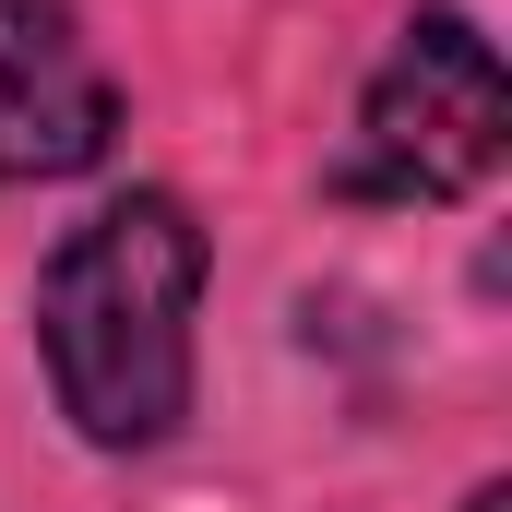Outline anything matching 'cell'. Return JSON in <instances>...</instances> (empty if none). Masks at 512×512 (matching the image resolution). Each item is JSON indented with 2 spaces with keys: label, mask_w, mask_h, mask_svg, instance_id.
Instances as JSON below:
<instances>
[{
  "label": "cell",
  "mask_w": 512,
  "mask_h": 512,
  "mask_svg": "<svg viewBox=\"0 0 512 512\" xmlns=\"http://www.w3.org/2000/svg\"><path fill=\"white\" fill-rule=\"evenodd\" d=\"M215 239L179 191H108L60 251L36 262V358L48 405L72 417L84 453H155L191 417V322H203Z\"/></svg>",
  "instance_id": "cell-1"
},
{
  "label": "cell",
  "mask_w": 512,
  "mask_h": 512,
  "mask_svg": "<svg viewBox=\"0 0 512 512\" xmlns=\"http://www.w3.org/2000/svg\"><path fill=\"white\" fill-rule=\"evenodd\" d=\"M512 143V84L501 48L465 0H429L405 12L358 96V155H346V191L358 203H465Z\"/></svg>",
  "instance_id": "cell-2"
},
{
  "label": "cell",
  "mask_w": 512,
  "mask_h": 512,
  "mask_svg": "<svg viewBox=\"0 0 512 512\" xmlns=\"http://www.w3.org/2000/svg\"><path fill=\"white\" fill-rule=\"evenodd\" d=\"M120 155V72L72 0H0V191L84 179Z\"/></svg>",
  "instance_id": "cell-3"
},
{
  "label": "cell",
  "mask_w": 512,
  "mask_h": 512,
  "mask_svg": "<svg viewBox=\"0 0 512 512\" xmlns=\"http://www.w3.org/2000/svg\"><path fill=\"white\" fill-rule=\"evenodd\" d=\"M465 512H512V489H501V477H477V489H465Z\"/></svg>",
  "instance_id": "cell-4"
}]
</instances>
